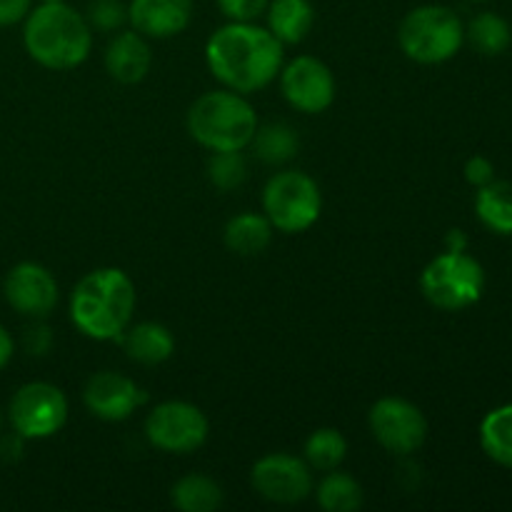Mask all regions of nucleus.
Masks as SVG:
<instances>
[{"instance_id": "17", "label": "nucleus", "mask_w": 512, "mask_h": 512, "mask_svg": "<svg viewBox=\"0 0 512 512\" xmlns=\"http://www.w3.org/2000/svg\"><path fill=\"white\" fill-rule=\"evenodd\" d=\"M123 348L133 363L140 365H160L175 353V338L165 325L153 323H138L128 325L125 333L120 335Z\"/></svg>"}, {"instance_id": "37", "label": "nucleus", "mask_w": 512, "mask_h": 512, "mask_svg": "<svg viewBox=\"0 0 512 512\" xmlns=\"http://www.w3.org/2000/svg\"><path fill=\"white\" fill-rule=\"evenodd\" d=\"M475 3H485V0H475Z\"/></svg>"}, {"instance_id": "29", "label": "nucleus", "mask_w": 512, "mask_h": 512, "mask_svg": "<svg viewBox=\"0 0 512 512\" xmlns=\"http://www.w3.org/2000/svg\"><path fill=\"white\" fill-rule=\"evenodd\" d=\"M268 3L270 0H218V8L228 20L250 23L268 10Z\"/></svg>"}, {"instance_id": "5", "label": "nucleus", "mask_w": 512, "mask_h": 512, "mask_svg": "<svg viewBox=\"0 0 512 512\" xmlns=\"http://www.w3.org/2000/svg\"><path fill=\"white\" fill-rule=\"evenodd\" d=\"M398 43L410 60L438 65L455 58L465 43V25L458 13L445 5H420L403 18Z\"/></svg>"}, {"instance_id": "20", "label": "nucleus", "mask_w": 512, "mask_h": 512, "mask_svg": "<svg viewBox=\"0 0 512 512\" xmlns=\"http://www.w3.org/2000/svg\"><path fill=\"white\" fill-rule=\"evenodd\" d=\"M478 220L495 235H512V183L493 180L475 195Z\"/></svg>"}, {"instance_id": "18", "label": "nucleus", "mask_w": 512, "mask_h": 512, "mask_svg": "<svg viewBox=\"0 0 512 512\" xmlns=\"http://www.w3.org/2000/svg\"><path fill=\"white\" fill-rule=\"evenodd\" d=\"M268 30L283 45L303 43L315 25V8L310 0H270Z\"/></svg>"}, {"instance_id": "11", "label": "nucleus", "mask_w": 512, "mask_h": 512, "mask_svg": "<svg viewBox=\"0 0 512 512\" xmlns=\"http://www.w3.org/2000/svg\"><path fill=\"white\" fill-rule=\"evenodd\" d=\"M253 488L260 498L278 505L303 503L313 493V468L288 453H273L253 465Z\"/></svg>"}, {"instance_id": "12", "label": "nucleus", "mask_w": 512, "mask_h": 512, "mask_svg": "<svg viewBox=\"0 0 512 512\" xmlns=\"http://www.w3.org/2000/svg\"><path fill=\"white\" fill-rule=\"evenodd\" d=\"M280 88L295 110L308 115L323 113L335 100L333 73L323 60L313 55H300L280 68Z\"/></svg>"}, {"instance_id": "8", "label": "nucleus", "mask_w": 512, "mask_h": 512, "mask_svg": "<svg viewBox=\"0 0 512 512\" xmlns=\"http://www.w3.org/2000/svg\"><path fill=\"white\" fill-rule=\"evenodd\" d=\"M208 418L203 410L185 400H165L150 410L145 420V435L150 445L163 453H195L208 440Z\"/></svg>"}, {"instance_id": "33", "label": "nucleus", "mask_w": 512, "mask_h": 512, "mask_svg": "<svg viewBox=\"0 0 512 512\" xmlns=\"http://www.w3.org/2000/svg\"><path fill=\"white\" fill-rule=\"evenodd\" d=\"M23 443L25 438L20 433H10L5 435V438H0V460H8V463H13V460H20V455H23Z\"/></svg>"}, {"instance_id": "32", "label": "nucleus", "mask_w": 512, "mask_h": 512, "mask_svg": "<svg viewBox=\"0 0 512 512\" xmlns=\"http://www.w3.org/2000/svg\"><path fill=\"white\" fill-rule=\"evenodd\" d=\"M30 3L33 0H0V28L25 20V15L30 13Z\"/></svg>"}, {"instance_id": "9", "label": "nucleus", "mask_w": 512, "mask_h": 512, "mask_svg": "<svg viewBox=\"0 0 512 512\" xmlns=\"http://www.w3.org/2000/svg\"><path fill=\"white\" fill-rule=\"evenodd\" d=\"M10 425L25 440H43L60 433L68 420V400L50 383H28L13 395L8 408Z\"/></svg>"}, {"instance_id": "25", "label": "nucleus", "mask_w": 512, "mask_h": 512, "mask_svg": "<svg viewBox=\"0 0 512 512\" xmlns=\"http://www.w3.org/2000/svg\"><path fill=\"white\" fill-rule=\"evenodd\" d=\"M318 505L325 512H355L363 508V488L348 473L330 470L318 485Z\"/></svg>"}, {"instance_id": "24", "label": "nucleus", "mask_w": 512, "mask_h": 512, "mask_svg": "<svg viewBox=\"0 0 512 512\" xmlns=\"http://www.w3.org/2000/svg\"><path fill=\"white\" fill-rule=\"evenodd\" d=\"M255 148V155H258L263 163L268 165H283L288 160L295 158L300 148L298 133L290 128L288 123H268L258 130H255V138L250 143Z\"/></svg>"}, {"instance_id": "3", "label": "nucleus", "mask_w": 512, "mask_h": 512, "mask_svg": "<svg viewBox=\"0 0 512 512\" xmlns=\"http://www.w3.org/2000/svg\"><path fill=\"white\" fill-rule=\"evenodd\" d=\"M23 43L35 63L53 70L78 68L93 45V28L68 3H40L25 15Z\"/></svg>"}, {"instance_id": "7", "label": "nucleus", "mask_w": 512, "mask_h": 512, "mask_svg": "<svg viewBox=\"0 0 512 512\" xmlns=\"http://www.w3.org/2000/svg\"><path fill=\"white\" fill-rule=\"evenodd\" d=\"M263 210L280 233H303L318 223L323 195L318 183L300 170H283L273 175L263 190Z\"/></svg>"}, {"instance_id": "1", "label": "nucleus", "mask_w": 512, "mask_h": 512, "mask_svg": "<svg viewBox=\"0 0 512 512\" xmlns=\"http://www.w3.org/2000/svg\"><path fill=\"white\" fill-rule=\"evenodd\" d=\"M285 45L253 20H230L215 30L205 45L208 68L225 88L235 93H255L273 83L283 68Z\"/></svg>"}, {"instance_id": "21", "label": "nucleus", "mask_w": 512, "mask_h": 512, "mask_svg": "<svg viewBox=\"0 0 512 512\" xmlns=\"http://www.w3.org/2000/svg\"><path fill=\"white\" fill-rule=\"evenodd\" d=\"M173 505L183 512H213L223 505V488L208 475H185L170 490Z\"/></svg>"}, {"instance_id": "14", "label": "nucleus", "mask_w": 512, "mask_h": 512, "mask_svg": "<svg viewBox=\"0 0 512 512\" xmlns=\"http://www.w3.org/2000/svg\"><path fill=\"white\" fill-rule=\"evenodd\" d=\"M5 300L28 318H48L58 303V283L53 273L38 263H18L5 278Z\"/></svg>"}, {"instance_id": "35", "label": "nucleus", "mask_w": 512, "mask_h": 512, "mask_svg": "<svg viewBox=\"0 0 512 512\" xmlns=\"http://www.w3.org/2000/svg\"><path fill=\"white\" fill-rule=\"evenodd\" d=\"M445 250H453V253L468 250V238H465L463 230H450L448 238H445Z\"/></svg>"}, {"instance_id": "27", "label": "nucleus", "mask_w": 512, "mask_h": 512, "mask_svg": "<svg viewBox=\"0 0 512 512\" xmlns=\"http://www.w3.org/2000/svg\"><path fill=\"white\" fill-rule=\"evenodd\" d=\"M208 178L218 190H235L248 178L243 150H215L208 160Z\"/></svg>"}, {"instance_id": "4", "label": "nucleus", "mask_w": 512, "mask_h": 512, "mask_svg": "<svg viewBox=\"0 0 512 512\" xmlns=\"http://www.w3.org/2000/svg\"><path fill=\"white\" fill-rule=\"evenodd\" d=\"M258 130V115L243 93L213 90L190 105L188 133L208 150H245Z\"/></svg>"}, {"instance_id": "19", "label": "nucleus", "mask_w": 512, "mask_h": 512, "mask_svg": "<svg viewBox=\"0 0 512 512\" xmlns=\"http://www.w3.org/2000/svg\"><path fill=\"white\" fill-rule=\"evenodd\" d=\"M273 225L265 215L258 213H240L228 220L225 225V245L235 255H260L273 240Z\"/></svg>"}, {"instance_id": "22", "label": "nucleus", "mask_w": 512, "mask_h": 512, "mask_svg": "<svg viewBox=\"0 0 512 512\" xmlns=\"http://www.w3.org/2000/svg\"><path fill=\"white\" fill-rule=\"evenodd\" d=\"M480 445L485 455L503 468H512V403L490 410L480 423Z\"/></svg>"}, {"instance_id": "31", "label": "nucleus", "mask_w": 512, "mask_h": 512, "mask_svg": "<svg viewBox=\"0 0 512 512\" xmlns=\"http://www.w3.org/2000/svg\"><path fill=\"white\" fill-rule=\"evenodd\" d=\"M465 180H468L473 188H483V185L493 183L495 180V168L485 155H473V158L465 163Z\"/></svg>"}, {"instance_id": "10", "label": "nucleus", "mask_w": 512, "mask_h": 512, "mask_svg": "<svg viewBox=\"0 0 512 512\" xmlns=\"http://www.w3.org/2000/svg\"><path fill=\"white\" fill-rule=\"evenodd\" d=\"M368 425L373 438L388 453L405 455L415 453L428 438V420L420 413L418 405L403 398H380L370 408Z\"/></svg>"}, {"instance_id": "38", "label": "nucleus", "mask_w": 512, "mask_h": 512, "mask_svg": "<svg viewBox=\"0 0 512 512\" xmlns=\"http://www.w3.org/2000/svg\"><path fill=\"white\" fill-rule=\"evenodd\" d=\"M0 423H3V415H0Z\"/></svg>"}, {"instance_id": "13", "label": "nucleus", "mask_w": 512, "mask_h": 512, "mask_svg": "<svg viewBox=\"0 0 512 512\" xmlns=\"http://www.w3.org/2000/svg\"><path fill=\"white\" fill-rule=\"evenodd\" d=\"M83 400L85 408L95 418L108 420V423H123V420H128L148 400V395L128 375L103 370V373H95L85 383Z\"/></svg>"}, {"instance_id": "34", "label": "nucleus", "mask_w": 512, "mask_h": 512, "mask_svg": "<svg viewBox=\"0 0 512 512\" xmlns=\"http://www.w3.org/2000/svg\"><path fill=\"white\" fill-rule=\"evenodd\" d=\"M13 350H15L13 338H10L8 330L0 325V370L10 363V358H13Z\"/></svg>"}, {"instance_id": "16", "label": "nucleus", "mask_w": 512, "mask_h": 512, "mask_svg": "<svg viewBox=\"0 0 512 512\" xmlns=\"http://www.w3.org/2000/svg\"><path fill=\"white\" fill-rule=\"evenodd\" d=\"M150 65H153V53L145 35H140L138 30L118 33L105 48V68L123 85L140 83L150 73Z\"/></svg>"}, {"instance_id": "30", "label": "nucleus", "mask_w": 512, "mask_h": 512, "mask_svg": "<svg viewBox=\"0 0 512 512\" xmlns=\"http://www.w3.org/2000/svg\"><path fill=\"white\" fill-rule=\"evenodd\" d=\"M23 343L30 355H45L50 350V345H53V333H50L48 325L40 323V318H35V323L25 330Z\"/></svg>"}, {"instance_id": "26", "label": "nucleus", "mask_w": 512, "mask_h": 512, "mask_svg": "<svg viewBox=\"0 0 512 512\" xmlns=\"http://www.w3.org/2000/svg\"><path fill=\"white\" fill-rule=\"evenodd\" d=\"M345 455H348V443L343 433L335 428H320L305 440V463L313 470H323V473L338 470Z\"/></svg>"}, {"instance_id": "15", "label": "nucleus", "mask_w": 512, "mask_h": 512, "mask_svg": "<svg viewBox=\"0 0 512 512\" xmlns=\"http://www.w3.org/2000/svg\"><path fill=\"white\" fill-rule=\"evenodd\" d=\"M193 18V0H130L128 20L145 38H173Z\"/></svg>"}, {"instance_id": "36", "label": "nucleus", "mask_w": 512, "mask_h": 512, "mask_svg": "<svg viewBox=\"0 0 512 512\" xmlns=\"http://www.w3.org/2000/svg\"><path fill=\"white\" fill-rule=\"evenodd\" d=\"M40 3H63V0H40Z\"/></svg>"}, {"instance_id": "28", "label": "nucleus", "mask_w": 512, "mask_h": 512, "mask_svg": "<svg viewBox=\"0 0 512 512\" xmlns=\"http://www.w3.org/2000/svg\"><path fill=\"white\" fill-rule=\"evenodd\" d=\"M85 20L90 23V28L103 30V33L120 30L128 20V5H123V0H93L88 5Z\"/></svg>"}, {"instance_id": "2", "label": "nucleus", "mask_w": 512, "mask_h": 512, "mask_svg": "<svg viewBox=\"0 0 512 512\" xmlns=\"http://www.w3.org/2000/svg\"><path fill=\"white\" fill-rule=\"evenodd\" d=\"M135 313V285L120 268H98L70 295L75 328L93 340H118Z\"/></svg>"}, {"instance_id": "23", "label": "nucleus", "mask_w": 512, "mask_h": 512, "mask_svg": "<svg viewBox=\"0 0 512 512\" xmlns=\"http://www.w3.org/2000/svg\"><path fill=\"white\" fill-rule=\"evenodd\" d=\"M465 38L480 55H500L510 48V23L498 13H478L465 28Z\"/></svg>"}, {"instance_id": "6", "label": "nucleus", "mask_w": 512, "mask_h": 512, "mask_svg": "<svg viewBox=\"0 0 512 512\" xmlns=\"http://www.w3.org/2000/svg\"><path fill=\"white\" fill-rule=\"evenodd\" d=\"M420 290L430 305L448 310V313H458L483 298L485 270L465 250L460 253L445 250L443 255L425 265L423 275H420Z\"/></svg>"}]
</instances>
